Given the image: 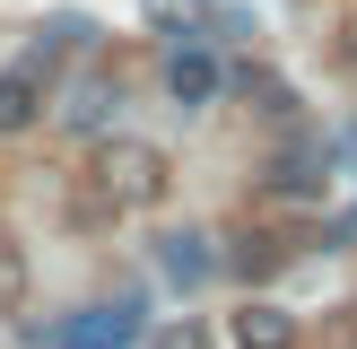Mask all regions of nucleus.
I'll list each match as a JSON object with an SVG mask.
<instances>
[{
  "label": "nucleus",
  "instance_id": "6",
  "mask_svg": "<svg viewBox=\"0 0 357 349\" xmlns=\"http://www.w3.org/2000/svg\"><path fill=\"white\" fill-rule=\"evenodd\" d=\"M157 262H166V279H174V288H201V279L218 271V262H209V244H201V236H166V253H157Z\"/></svg>",
  "mask_w": 357,
  "mask_h": 349
},
{
  "label": "nucleus",
  "instance_id": "5",
  "mask_svg": "<svg viewBox=\"0 0 357 349\" xmlns=\"http://www.w3.org/2000/svg\"><path fill=\"white\" fill-rule=\"evenodd\" d=\"M236 349H296V314H279V306H244L236 314Z\"/></svg>",
  "mask_w": 357,
  "mask_h": 349
},
{
  "label": "nucleus",
  "instance_id": "1",
  "mask_svg": "<svg viewBox=\"0 0 357 349\" xmlns=\"http://www.w3.org/2000/svg\"><path fill=\"white\" fill-rule=\"evenodd\" d=\"M166 149H149V140H105L96 149V192L105 209H157L166 201Z\"/></svg>",
  "mask_w": 357,
  "mask_h": 349
},
{
  "label": "nucleus",
  "instance_id": "2",
  "mask_svg": "<svg viewBox=\"0 0 357 349\" xmlns=\"http://www.w3.org/2000/svg\"><path fill=\"white\" fill-rule=\"evenodd\" d=\"M139 341V306L131 297H114V306H87L70 314V323H52V349H131Z\"/></svg>",
  "mask_w": 357,
  "mask_h": 349
},
{
  "label": "nucleus",
  "instance_id": "8",
  "mask_svg": "<svg viewBox=\"0 0 357 349\" xmlns=\"http://www.w3.org/2000/svg\"><path fill=\"white\" fill-rule=\"evenodd\" d=\"M244 96H253V105H261V114H271V122H288V114H296L288 79H271V70H244Z\"/></svg>",
  "mask_w": 357,
  "mask_h": 349
},
{
  "label": "nucleus",
  "instance_id": "4",
  "mask_svg": "<svg viewBox=\"0 0 357 349\" xmlns=\"http://www.w3.org/2000/svg\"><path fill=\"white\" fill-rule=\"evenodd\" d=\"M166 87H174V105H209V96H218V61H209L201 44H183L166 61Z\"/></svg>",
  "mask_w": 357,
  "mask_h": 349
},
{
  "label": "nucleus",
  "instance_id": "11",
  "mask_svg": "<svg viewBox=\"0 0 357 349\" xmlns=\"http://www.w3.org/2000/svg\"><path fill=\"white\" fill-rule=\"evenodd\" d=\"M349 149H357V140H349Z\"/></svg>",
  "mask_w": 357,
  "mask_h": 349
},
{
  "label": "nucleus",
  "instance_id": "9",
  "mask_svg": "<svg viewBox=\"0 0 357 349\" xmlns=\"http://www.w3.org/2000/svg\"><path fill=\"white\" fill-rule=\"evenodd\" d=\"M149 17H166V27L183 17V27H192V0H149Z\"/></svg>",
  "mask_w": 357,
  "mask_h": 349
},
{
  "label": "nucleus",
  "instance_id": "3",
  "mask_svg": "<svg viewBox=\"0 0 357 349\" xmlns=\"http://www.w3.org/2000/svg\"><path fill=\"white\" fill-rule=\"evenodd\" d=\"M35 114H44V70H35V61L0 70V140H9V131H26Z\"/></svg>",
  "mask_w": 357,
  "mask_h": 349
},
{
  "label": "nucleus",
  "instance_id": "10",
  "mask_svg": "<svg viewBox=\"0 0 357 349\" xmlns=\"http://www.w3.org/2000/svg\"><path fill=\"white\" fill-rule=\"evenodd\" d=\"M340 70H357V17L340 27Z\"/></svg>",
  "mask_w": 357,
  "mask_h": 349
},
{
  "label": "nucleus",
  "instance_id": "7",
  "mask_svg": "<svg viewBox=\"0 0 357 349\" xmlns=\"http://www.w3.org/2000/svg\"><path fill=\"white\" fill-rule=\"evenodd\" d=\"M26 306V244L0 227V314H17Z\"/></svg>",
  "mask_w": 357,
  "mask_h": 349
}]
</instances>
